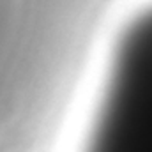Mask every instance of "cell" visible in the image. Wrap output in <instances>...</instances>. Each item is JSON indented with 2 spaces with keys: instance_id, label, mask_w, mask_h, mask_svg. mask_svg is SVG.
<instances>
[{
  "instance_id": "1",
  "label": "cell",
  "mask_w": 152,
  "mask_h": 152,
  "mask_svg": "<svg viewBox=\"0 0 152 152\" xmlns=\"http://www.w3.org/2000/svg\"><path fill=\"white\" fill-rule=\"evenodd\" d=\"M112 0H0V151L51 145Z\"/></svg>"
},
{
  "instance_id": "2",
  "label": "cell",
  "mask_w": 152,
  "mask_h": 152,
  "mask_svg": "<svg viewBox=\"0 0 152 152\" xmlns=\"http://www.w3.org/2000/svg\"><path fill=\"white\" fill-rule=\"evenodd\" d=\"M85 145L94 151H152V4L117 32Z\"/></svg>"
}]
</instances>
